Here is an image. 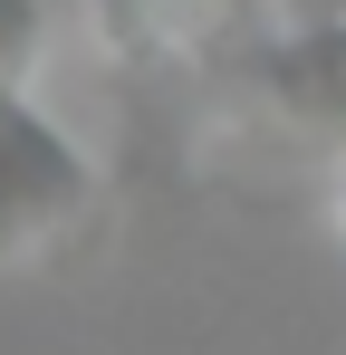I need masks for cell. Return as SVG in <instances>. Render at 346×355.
I'll list each match as a JSON object with an SVG mask.
<instances>
[{
    "label": "cell",
    "instance_id": "cell-1",
    "mask_svg": "<svg viewBox=\"0 0 346 355\" xmlns=\"http://www.w3.org/2000/svg\"><path fill=\"white\" fill-rule=\"evenodd\" d=\"M87 211H97V164L67 144V125L29 87H0V259L58 240Z\"/></svg>",
    "mask_w": 346,
    "mask_h": 355
},
{
    "label": "cell",
    "instance_id": "cell-2",
    "mask_svg": "<svg viewBox=\"0 0 346 355\" xmlns=\"http://www.w3.org/2000/svg\"><path fill=\"white\" fill-rule=\"evenodd\" d=\"M270 96L298 125H346V19L337 29H308L270 58Z\"/></svg>",
    "mask_w": 346,
    "mask_h": 355
},
{
    "label": "cell",
    "instance_id": "cell-3",
    "mask_svg": "<svg viewBox=\"0 0 346 355\" xmlns=\"http://www.w3.org/2000/svg\"><path fill=\"white\" fill-rule=\"evenodd\" d=\"M49 49V0H0V87H29Z\"/></svg>",
    "mask_w": 346,
    "mask_h": 355
},
{
    "label": "cell",
    "instance_id": "cell-4",
    "mask_svg": "<svg viewBox=\"0 0 346 355\" xmlns=\"http://www.w3.org/2000/svg\"><path fill=\"white\" fill-rule=\"evenodd\" d=\"M115 10V29H145V39H173V29H192L212 0H106Z\"/></svg>",
    "mask_w": 346,
    "mask_h": 355
},
{
    "label": "cell",
    "instance_id": "cell-5",
    "mask_svg": "<svg viewBox=\"0 0 346 355\" xmlns=\"http://www.w3.org/2000/svg\"><path fill=\"white\" fill-rule=\"evenodd\" d=\"M337 231H346V164H337Z\"/></svg>",
    "mask_w": 346,
    "mask_h": 355
}]
</instances>
